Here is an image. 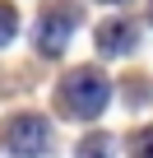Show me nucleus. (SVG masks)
<instances>
[{"label":"nucleus","mask_w":153,"mask_h":158,"mask_svg":"<svg viewBox=\"0 0 153 158\" xmlns=\"http://www.w3.org/2000/svg\"><path fill=\"white\" fill-rule=\"evenodd\" d=\"M70 33H74V10L70 5H56V10H46L42 14V28H37V51H60L65 42H70Z\"/></svg>","instance_id":"obj_3"},{"label":"nucleus","mask_w":153,"mask_h":158,"mask_svg":"<svg viewBox=\"0 0 153 158\" xmlns=\"http://www.w3.org/2000/svg\"><path fill=\"white\" fill-rule=\"evenodd\" d=\"M60 107L70 112V116H84V121H93L102 107H107V93H111V84L98 74V70H70L65 79H60Z\"/></svg>","instance_id":"obj_1"},{"label":"nucleus","mask_w":153,"mask_h":158,"mask_svg":"<svg viewBox=\"0 0 153 158\" xmlns=\"http://www.w3.org/2000/svg\"><path fill=\"white\" fill-rule=\"evenodd\" d=\"M148 19H153V10H148Z\"/></svg>","instance_id":"obj_9"},{"label":"nucleus","mask_w":153,"mask_h":158,"mask_svg":"<svg viewBox=\"0 0 153 158\" xmlns=\"http://www.w3.org/2000/svg\"><path fill=\"white\" fill-rule=\"evenodd\" d=\"M130 47H135V23L130 19H111V23L98 28V51L102 56H125Z\"/></svg>","instance_id":"obj_4"},{"label":"nucleus","mask_w":153,"mask_h":158,"mask_svg":"<svg viewBox=\"0 0 153 158\" xmlns=\"http://www.w3.org/2000/svg\"><path fill=\"white\" fill-rule=\"evenodd\" d=\"M46 149V121L42 116H14L10 121V153L14 158H37Z\"/></svg>","instance_id":"obj_2"},{"label":"nucleus","mask_w":153,"mask_h":158,"mask_svg":"<svg viewBox=\"0 0 153 158\" xmlns=\"http://www.w3.org/2000/svg\"><path fill=\"white\" fill-rule=\"evenodd\" d=\"M130 158H153V130H139L130 139Z\"/></svg>","instance_id":"obj_7"},{"label":"nucleus","mask_w":153,"mask_h":158,"mask_svg":"<svg viewBox=\"0 0 153 158\" xmlns=\"http://www.w3.org/2000/svg\"><path fill=\"white\" fill-rule=\"evenodd\" d=\"M107 5H121V0H107Z\"/></svg>","instance_id":"obj_8"},{"label":"nucleus","mask_w":153,"mask_h":158,"mask_svg":"<svg viewBox=\"0 0 153 158\" xmlns=\"http://www.w3.org/2000/svg\"><path fill=\"white\" fill-rule=\"evenodd\" d=\"M14 28H19V14L5 5V0H0V47H5V42L14 37Z\"/></svg>","instance_id":"obj_6"},{"label":"nucleus","mask_w":153,"mask_h":158,"mask_svg":"<svg viewBox=\"0 0 153 158\" xmlns=\"http://www.w3.org/2000/svg\"><path fill=\"white\" fill-rule=\"evenodd\" d=\"M79 158H111V139L107 135H88L79 144Z\"/></svg>","instance_id":"obj_5"}]
</instances>
